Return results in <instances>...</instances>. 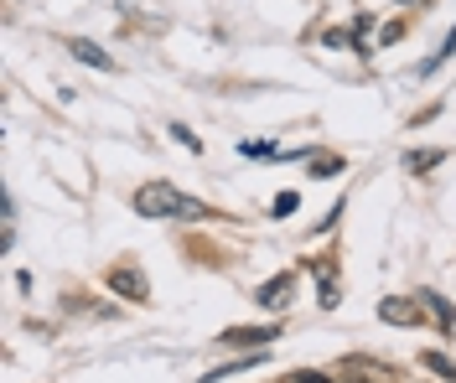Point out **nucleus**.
I'll return each instance as SVG.
<instances>
[{
  "label": "nucleus",
  "mask_w": 456,
  "mask_h": 383,
  "mask_svg": "<svg viewBox=\"0 0 456 383\" xmlns=\"http://www.w3.org/2000/svg\"><path fill=\"white\" fill-rule=\"evenodd\" d=\"M135 212L141 218H176V223H202V218H213V207H202L198 197H187V192H176L171 181H145L141 192H135Z\"/></svg>",
  "instance_id": "1"
},
{
  "label": "nucleus",
  "mask_w": 456,
  "mask_h": 383,
  "mask_svg": "<svg viewBox=\"0 0 456 383\" xmlns=\"http://www.w3.org/2000/svg\"><path fill=\"white\" fill-rule=\"evenodd\" d=\"M110 291L125 295V300H141V306L151 300V285H145V275L135 265H114L110 269Z\"/></svg>",
  "instance_id": "2"
},
{
  "label": "nucleus",
  "mask_w": 456,
  "mask_h": 383,
  "mask_svg": "<svg viewBox=\"0 0 456 383\" xmlns=\"http://www.w3.org/2000/svg\"><path fill=\"white\" fill-rule=\"evenodd\" d=\"M379 316L389 326H420V306L404 300V295H389V300H379Z\"/></svg>",
  "instance_id": "3"
},
{
  "label": "nucleus",
  "mask_w": 456,
  "mask_h": 383,
  "mask_svg": "<svg viewBox=\"0 0 456 383\" xmlns=\"http://www.w3.org/2000/svg\"><path fill=\"white\" fill-rule=\"evenodd\" d=\"M290 291H296V275H290V269H285V275H275V280H265V285H259V306H265V311H281L285 300H290Z\"/></svg>",
  "instance_id": "4"
},
{
  "label": "nucleus",
  "mask_w": 456,
  "mask_h": 383,
  "mask_svg": "<svg viewBox=\"0 0 456 383\" xmlns=\"http://www.w3.org/2000/svg\"><path fill=\"white\" fill-rule=\"evenodd\" d=\"M73 58L88 62V68H99V73H114V58L104 47H94V42H73Z\"/></svg>",
  "instance_id": "5"
},
{
  "label": "nucleus",
  "mask_w": 456,
  "mask_h": 383,
  "mask_svg": "<svg viewBox=\"0 0 456 383\" xmlns=\"http://www.w3.org/2000/svg\"><path fill=\"white\" fill-rule=\"evenodd\" d=\"M275 337V326H239V331H224V342L233 347H244V342H270Z\"/></svg>",
  "instance_id": "6"
},
{
  "label": "nucleus",
  "mask_w": 456,
  "mask_h": 383,
  "mask_svg": "<svg viewBox=\"0 0 456 383\" xmlns=\"http://www.w3.org/2000/svg\"><path fill=\"white\" fill-rule=\"evenodd\" d=\"M441 161H446L441 150H415V156H404V166H410L415 177H420V172H430V166H441Z\"/></svg>",
  "instance_id": "7"
},
{
  "label": "nucleus",
  "mask_w": 456,
  "mask_h": 383,
  "mask_svg": "<svg viewBox=\"0 0 456 383\" xmlns=\"http://www.w3.org/2000/svg\"><path fill=\"white\" fill-rule=\"evenodd\" d=\"M420 300H426V306H430V311H436V322H441V326H446V331H456V311H452V306H446V300H436V295H420Z\"/></svg>",
  "instance_id": "8"
},
{
  "label": "nucleus",
  "mask_w": 456,
  "mask_h": 383,
  "mask_svg": "<svg viewBox=\"0 0 456 383\" xmlns=\"http://www.w3.org/2000/svg\"><path fill=\"white\" fill-rule=\"evenodd\" d=\"M426 368H430V373H441V379H452V383H456V363H452V357L426 353Z\"/></svg>",
  "instance_id": "9"
},
{
  "label": "nucleus",
  "mask_w": 456,
  "mask_h": 383,
  "mask_svg": "<svg viewBox=\"0 0 456 383\" xmlns=\"http://www.w3.org/2000/svg\"><path fill=\"white\" fill-rule=\"evenodd\" d=\"M296 207H301V197H296V192H281V197H275V218H285V212H296Z\"/></svg>",
  "instance_id": "10"
},
{
  "label": "nucleus",
  "mask_w": 456,
  "mask_h": 383,
  "mask_svg": "<svg viewBox=\"0 0 456 383\" xmlns=\"http://www.w3.org/2000/svg\"><path fill=\"white\" fill-rule=\"evenodd\" d=\"M171 135H176V140H182V146H187V150H202V146H198V135H192L187 124H171Z\"/></svg>",
  "instance_id": "11"
},
{
  "label": "nucleus",
  "mask_w": 456,
  "mask_h": 383,
  "mask_svg": "<svg viewBox=\"0 0 456 383\" xmlns=\"http://www.w3.org/2000/svg\"><path fill=\"white\" fill-rule=\"evenodd\" d=\"M285 383H332V379H327V373H290Z\"/></svg>",
  "instance_id": "12"
}]
</instances>
